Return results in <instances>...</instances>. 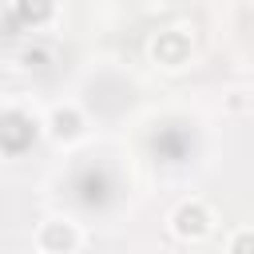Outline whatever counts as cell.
I'll return each mask as SVG.
<instances>
[{
    "label": "cell",
    "mask_w": 254,
    "mask_h": 254,
    "mask_svg": "<svg viewBox=\"0 0 254 254\" xmlns=\"http://www.w3.org/2000/svg\"><path fill=\"white\" fill-rule=\"evenodd\" d=\"M40 242L52 250V246H60L64 254L75 246V230H71V222H52V226H44V234H40Z\"/></svg>",
    "instance_id": "2"
},
{
    "label": "cell",
    "mask_w": 254,
    "mask_h": 254,
    "mask_svg": "<svg viewBox=\"0 0 254 254\" xmlns=\"http://www.w3.org/2000/svg\"><path fill=\"white\" fill-rule=\"evenodd\" d=\"M175 230H179V234H190V238H198V234H206V230H210V214H206L198 202H190V206H179V210H175Z\"/></svg>",
    "instance_id": "1"
},
{
    "label": "cell",
    "mask_w": 254,
    "mask_h": 254,
    "mask_svg": "<svg viewBox=\"0 0 254 254\" xmlns=\"http://www.w3.org/2000/svg\"><path fill=\"white\" fill-rule=\"evenodd\" d=\"M230 254H254V234H250V230L234 234V242H230Z\"/></svg>",
    "instance_id": "3"
}]
</instances>
